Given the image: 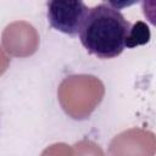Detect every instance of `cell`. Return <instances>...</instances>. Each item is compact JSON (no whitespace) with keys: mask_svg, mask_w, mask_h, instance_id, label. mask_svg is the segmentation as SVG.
Listing matches in <instances>:
<instances>
[{"mask_svg":"<svg viewBox=\"0 0 156 156\" xmlns=\"http://www.w3.org/2000/svg\"><path fill=\"white\" fill-rule=\"evenodd\" d=\"M130 29L132 24L112 2H101L90 7L78 37L89 54L106 60L128 48Z\"/></svg>","mask_w":156,"mask_h":156,"instance_id":"6da1fadb","label":"cell"},{"mask_svg":"<svg viewBox=\"0 0 156 156\" xmlns=\"http://www.w3.org/2000/svg\"><path fill=\"white\" fill-rule=\"evenodd\" d=\"M90 7L79 0H54L48 2L50 26L69 37H77L87 20Z\"/></svg>","mask_w":156,"mask_h":156,"instance_id":"7a4b0ae2","label":"cell"},{"mask_svg":"<svg viewBox=\"0 0 156 156\" xmlns=\"http://www.w3.org/2000/svg\"><path fill=\"white\" fill-rule=\"evenodd\" d=\"M150 38V32L146 24L143 22H138L134 26H132L130 35L128 40V48H134L136 45L145 44Z\"/></svg>","mask_w":156,"mask_h":156,"instance_id":"3957f363","label":"cell"}]
</instances>
